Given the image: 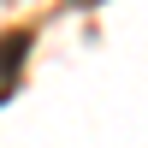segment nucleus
Wrapping results in <instances>:
<instances>
[{
    "mask_svg": "<svg viewBox=\"0 0 148 148\" xmlns=\"http://www.w3.org/2000/svg\"><path fill=\"white\" fill-rule=\"evenodd\" d=\"M24 53H30V36H24V30L0 36V83H12V71L24 65Z\"/></svg>",
    "mask_w": 148,
    "mask_h": 148,
    "instance_id": "1",
    "label": "nucleus"
},
{
    "mask_svg": "<svg viewBox=\"0 0 148 148\" xmlns=\"http://www.w3.org/2000/svg\"><path fill=\"white\" fill-rule=\"evenodd\" d=\"M71 6H101V0H71Z\"/></svg>",
    "mask_w": 148,
    "mask_h": 148,
    "instance_id": "2",
    "label": "nucleus"
}]
</instances>
